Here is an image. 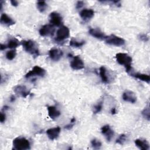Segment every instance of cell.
<instances>
[{
  "instance_id": "cell-1",
  "label": "cell",
  "mask_w": 150,
  "mask_h": 150,
  "mask_svg": "<svg viewBox=\"0 0 150 150\" xmlns=\"http://www.w3.org/2000/svg\"><path fill=\"white\" fill-rule=\"evenodd\" d=\"M23 49L33 57H38L39 55L38 45L36 42L32 40H23L22 42Z\"/></svg>"
},
{
  "instance_id": "cell-2",
  "label": "cell",
  "mask_w": 150,
  "mask_h": 150,
  "mask_svg": "<svg viewBox=\"0 0 150 150\" xmlns=\"http://www.w3.org/2000/svg\"><path fill=\"white\" fill-rule=\"evenodd\" d=\"M115 58L120 64L125 67L127 72L131 71L132 59L130 56L125 53H118L116 54Z\"/></svg>"
},
{
  "instance_id": "cell-3",
  "label": "cell",
  "mask_w": 150,
  "mask_h": 150,
  "mask_svg": "<svg viewBox=\"0 0 150 150\" xmlns=\"http://www.w3.org/2000/svg\"><path fill=\"white\" fill-rule=\"evenodd\" d=\"M13 149L16 150H27L30 149V144L24 137L15 138L12 142Z\"/></svg>"
},
{
  "instance_id": "cell-4",
  "label": "cell",
  "mask_w": 150,
  "mask_h": 150,
  "mask_svg": "<svg viewBox=\"0 0 150 150\" xmlns=\"http://www.w3.org/2000/svg\"><path fill=\"white\" fill-rule=\"evenodd\" d=\"M70 35V30L68 27L66 26H62L57 31L55 41L58 42H62L65 39H67Z\"/></svg>"
},
{
  "instance_id": "cell-5",
  "label": "cell",
  "mask_w": 150,
  "mask_h": 150,
  "mask_svg": "<svg viewBox=\"0 0 150 150\" xmlns=\"http://www.w3.org/2000/svg\"><path fill=\"white\" fill-rule=\"evenodd\" d=\"M105 42L108 45L115 46H121L125 44V40L124 39L114 35H111L106 36Z\"/></svg>"
},
{
  "instance_id": "cell-6",
  "label": "cell",
  "mask_w": 150,
  "mask_h": 150,
  "mask_svg": "<svg viewBox=\"0 0 150 150\" xmlns=\"http://www.w3.org/2000/svg\"><path fill=\"white\" fill-rule=\"evenodd\" d=\"M45 74L46 70L44 69L39 66H35L31 70H30L25 75V77L28 79L33 76L44 77Z\"/></svg>"
},
{
  "instance_id": "cell-7",
  "label": "cell",
  "mask_w": 150,
  "mask_h": 150,
  "mask_svg": "<svg viewBox=\"0 0 150 150\" xmlns=\"http://www.w3.org/2000/svg\"><path fill=\"white\" fill-rule=\"evenodd\" d=\"M55 32V28L51 24H46L42 26L39 30V33L42 36H52Z\"/></svg>"
},
{
  "instance_id": "cell-8",
  "label": "cell",
  "mask_w": 150,
  "mask_h": 150,
  "mask_svg": "<svg viewBox=\"0 0 150 150\" xmlns=\"http://www.w3.org/2000/svg\"><path fill=\"white\" fill-rule=\"evenodd\" d=\"M49 22L53 26H59L62 24V17L57 12H51L49 15Z\"/></svg>"
},
{
  "instance_id": "cell-9",
  "label": "cell",
  "mask_w": 150,
  "mask_h": 150,
  "mask_svg": "<svg viewBox=\"0 0 150 150\" xmlns=\"http://www.w3.org/2000/svg\"><path fill=\"white\" fill-rule=\"evenodd\" d=\"M70 67L74 70L83 69L84 67V64L82 59L78 56L73 57V60L70 63Z\"/></svg>"
},
{
  "instance_id": "cell-10",
  "label": "cell",
  "mask_w": 150,
  "mask_h": 150,
  "mask_svg": "<svg viewBox=\"0 0 150 150\" xmlns=\"http://www.w3.org/2000/svg\"><path fill=\"white\" fill-rule=\"evenodd\" d=\"M13 91L15 94L24 98H26L30 94V91L25 86L23 85H17L15 86L13 88Z\"/></svg>"
},
{
  "instance_id": "cell-11",
  "label": "cell",
  "mask_w": 150,
  "mask_h": 150,
  "mask_svg": "<svg viewBox=\"0 0 150 150\" xmlns=\"http://www.w3.org/2000/svg\"><path fill=\"white\" fill-rule=\"evenodd\" d=\"M101 132L105 137L106 140L108 142L111 140L114 135V131L111 129L109 125H105L103 126L101 128Z\"/></svg>"
},
{
  "instance_id": "cell-12",
  "label": "cell",
  "mask_w": 150,
  "mask_h": 150,
  "mask_svg": "<svg viewBox=\"0 0 150 150\" xmlns=\"http://www.w3.org/2000/svg\"><path fill=\"white\" fill-rule=\"evenodd\" d=\"M63 52L57 48H52L49 51V56L51 60L57 62L63 56Z\"/></svg>"
},
{
  "instance_id": "cell-13",
  "label": "cell",
  "mask_w": 150,
  "mask_h": 150,
  "mask_svg": "<svg viewBox=\"0 0 150 150\" xmlns=\"http://www.w3.org/2000/svg\"><path fill=\"white\" fill-rule=\"evenodd\" d=\"M122 99L126 102L134 104L137 101V96L133 91L126 90L122 94Z\"/></svg>"
},
{
  "instance_id": "cell-14",
  "label": "cell",
  "mask_w": 150,
  "mask_h": 150,
  "mask_svg": "<svg viewBox=\"0 0 150 150\" xmlns=\"http://www.w3.org/2000/svg\"><path fill=\"white\" fill-rule=\"evenodd\" d=\"M60 131H61L60 128L59 127H53V128H51L47 129L46 133L48 138L50 140L53 141L59 137L60 133Z\"/></svg>"
},
{
  "instance_id": "cell-15",
  "label": "cell",
  "mask_w": 150,
  "mask_h": 150,
  "mask_svg": "<svg viewBox=\"0 0 150 150\" xmlns=\"http://www.w3.org/2000/svg\"><path fill=\"white\" fill-rule=\"evenodd\" d=\"M89 34L93 37L98 39H105V35L98 28H90L89 29Z\"/></svg>"
},
{
  "instance_id": "cell-16",
  "label": "cell",
  "mask_w": 150,
  "mask_h": 150,
  "mask_svg": "<svg viewBox=\"0 0 150 150\" xmlns=\"http://www.w3.org/2000/svg\"><path fill=\"white\" fill-rule=\"evenodd\" d=\"M94 11L91 9H84L80 12V16L84 21H88L94 16Z\"/></svg>"
},
{
  "instance_id": "cell-17",
  "label": "cell",
  "mask_w": 150,
  "mask_h": 150,
  "mask_svg": "<svg viewBox=\"0 0 150 150\" xmlns=\"http://www.w3.org/2000/svg\"><path fill=\"white\" fill-rule=\"evenodd\" d=\"M0 22L2 25L6 26H10L15 23V22L6 13H2L0 18Z\"/></svg>"
},
{
  "instance_id": "cell-18",
  "label": "cell",
  "mask_w": 150,
  "mask_h": 150,
  "mask_svg": "<svg viewBox=\"0 0 150 150\" xmlns=\"http://www.w3.org/2000/svg\"><path fill=\"white\" fill-rule=\"evenodd\" d=\"M135 145L141 150H148L149 149V145L146 139H137L134 141Z\"/></svg>"
},
{
  "instance_id": "cell-19",
  "label": "cell",
  "mask_w": 150,
  "mask_h": 150,
  "mask_svg": "<svg viewBox=\"0 0 150 150\" xmlns=\"http://www.w3.org/2000/svg\"><path fill=\"white\" fill-rule=\"evenodd\" d=\"M48 115L50 118L54 120L60 115V112L57 109L55 106H48L47 107Z\"/></svg>"
},
{
  "instance_id": "cell-20",
  "label": "cell",
  "mask_w": 150,
  "mask_h": 150,
  "mask_svg": "<svg viewBox=\"0 0 150 150\" xmlns=\"http://www.w3.org/2000/svg\"><path fill=\"white\" fill-rule=\"evenodd\" d=\"M131 76L140 80L145 81L147 83H149L150 82V77L148 74L140 73H131Z\"/></svg>"
},
{
  "instance_id": "cell-21",
  "label": "cell",
  "mask_w": 150,
  "mask_h": 150,
  "mask_svg": "<svg viewBox=\"0 0 150 150\" xmlns=\"http://www.w3.org/2000/svg\"><path fill=\"white\" fill-rule=\"evenodd\" d=\"M99 73L103 83L107 84L109 83V79L107 75V70L105 67L101 66L99 69Z\"/></svg>"
},
{
  "instance_id": "cell-22",
  "label": "cell",
  "mask_w": 150,
  "mask_h": 150,
  "mask_svg": "<svg viewBox=\"0 0 150 150\" xmlns=\"http://www.w3.org/2000/svg\"><path fill=\"white\" fill-rule=\"evenodd\" d=\"M19 45V42L16 38H11L8 40V43L6 45L7 48L15 49Z\"/></svg>"
},
{
  "instance_id": "cell-23",
  "label": "cell",
  "mask_w": 150,
  "mask_h": 150,
  "mask_svg": "<svg viewBox=\"0 0 150 150\" xmlns=\"http://www.w3.org/2000/svg\"><path fill=\"white\" fill-rule=\"evenodd\" d=\"M36 6L38 11L40 12L43 13L46 10L47 8V4L45 1H38L36 3Z\"/></svg>"
},
{
  "instance_id": "cell-24",
  "label": "cell",
  "mask_w": 150,
  "mask_h": 150,
  "mask_svg": "<svg viewBox=\"0 0 150 150\" xmlns=\"http://www.w3.org/2000/svg\"><path fill=\"white\" fill-rule=\"evenodd\" d=\"M85 41L84 40H81V41H78L76 39H71L70 41L69 45L70 46L73 47H80L83 46L85 44Z\"/></svg>"
},
{
  "instance_id": "cell-25",
  "label": "cell",
  "mask_w": 150,
  "mask_h": 150,
  "mask_svg": "<svg viewBox=\"0 0 150 150\" xmlns=\"http://www.w3.org/2000/svg\"><path fill=\"white\" fill-rule=\"evenodd\" d=\"M141 114L142 116L146 119L148 121H149L150 120V110H149V106L148 104L144 108V109L142 111Z\"/></svg>"
},
{
  "instance_id": "cell-26",
  "label": "cell",
  "mask_w": 150,
  "mask_h": 150,
  "mask_svg": "<svg viewBox=\"0 0 150 150\" xmlns=\"http://www.w3.org/2000/svg\"><path fill=\"white\" fill-rule=\"evenodd\" d=\"M103 101L101 100L93 107V113L97 114L100 112L103 108Z\"/></svg>"
},
{
  "instance_id": "cell-27",
  "label": "cell",
  "mask_w": 150,
  "mask_h": 150,
  "mask_svg": "<svg viewBox=\"0 0 150 150\" xmlns=\"http://www.w3.org/2000/svg\"><path fill=\"white\" fill-rule=\"evenodd\" d=\"M16 54V50H14V49H12V50H11L8 51V52L6 53L5 57H6V58L8 60H13V59L15 57Z\"/></svg>"
},
{
  "instance_id": "cell-28",
  "label": "cell",
  "mask_w": 150,
  "mask_h": 150,
  "mask_svg": "<svg viewBox=\"0 0 150 150\" xmlns=\"http://www.w3.org/2000/svg\"><path fill=\"white\" fill-rule=\"evenodd\" d=\"M91 145L92 146V147L94 148V149H100L102 145L101 144V142L97 139H93L91 141Z\"/></svg>"
},
{
  "instance_id": "cell-29",
  "label": "cell",
  "mask_w": 150,
  "mask_h": 150,
  "mask_svg": "<svg viewBox=\"0 0 150 150\" xmlns=\"http://www.w3.org/2000/svg\"><path fill=\"white\" fill-rule=\"evenodd\" d=\"M126 139H127V136H126V135H125V134H121V135H120L118 137V138L116 139L115 142H116L117 144H118L121 145H122L125 143V142L126 141Z\"/></svg>"
},
{
  "instance_id": "cell-30",
  "label": "cell",
  "mask_w": 150,
  "mask_h": 150,
  "mask_svg": "<svg viewBox=\"0 0 150 150\" xmlns=\"http://www.w3.org/2000/svg\"><path fill=\"white\" fill-rule=\"evenodd\" d=\"M75 122H76V119H75V118H72L71 119V120H70V122L69 124L65 125V127H64L65 129H71L72 127L74 126V124H75Z\"/></svg>"
},
{
  "instance_id": "cell-31",
  "label": "cell",
  "mask_w": 150,
  "mask_h": 150,
  "mask_svg": "<svg viewBox=\"0 0 150 150\" xmlns=\"http://www.w3.org/2000/svg\"><path fill=\"white\" fill-rule=\"evenodd\" d=\"M138 38L139 39V40L143 41V42H146L149 40V38L148 36H147V35L146 34H140L138 36Z\"/></svg>"
},
{
  "instance_id": "cell-32",
  "label": "cell",
  "mask_w": 150,
  "mask_h": 150,
  "mask_svg": "<svg viewBox=\"0 0 150 150\" xmlns=\"http://www.w3.org/2000/svg\"><path fill=\"white\" fill-rule=\"evenodd\" d=\"M6 120V115L5 113H4V112H1V115H0V121L1 123H3Z\"/></svg>"
},
{
  "instance_id": "cell-33",
  "label": "cell",
  "mask_w": 150,
  "mask_h": 150,
  "mask_svg": "<svg viewBox=\"0 0 150 150\" xmlns=\"http://www.w3.org/2000/svg\"><path fill=\"white\" fill-rule=\"evenodd\" d=\"M84 2L82 1H79L77 2L76 5V7L77 9H80L83 5H84Z\"/></svg>"
},
{
  "instance_id": "cell-34",
  "label": "cell",
  "mask_w": 150,
  "mask_h": 150,
  "mask_svg": "<svg viewBox=\"0 0 150 150\" xmlns=\"http://www.w3.org/2000/svg\"><path fill=\"white\" fill-rule=\"evenodd\" d=\"M11 3L12 6H17L18 5V2L16 0H11Z\"/></svg>"
},
{
  "instance_id": "cell-35",
  "label": "cell",
  "mask_w": 150,
  "mask_h": 150,
  "mask_svg": "<svg viewBox=\"0 0 150 150\" xmlns=\"http://www.w3.org/2000/svg\"><path fill=\"white\" fill-rule=\"evenodd\" d=\"M6 48H7V47H6V45H5V44H2V43H1V44L0 49H1V50H5V49H6Z\"/></svg>"
},
{
  "instance_id": "cell-36",
  "label": "cell",
  "mask_w": 150,
  "mask_h": 150,
  "mask_svg": "<svg viewBox=\"0 0 150 150\" xmlns=\"http://www.w3.org/2000/svg\"><path fill=\"white\" fill-rule=\"evenodd\" d=\"M116 112H117V111H116V108H115V107H113V108H112L111 110V114L114 115V114H116Z\"/></svg>"
},
{
  "instance_id": "cell-37",
  "label": "cell",
  "mask_w": 150,
  "mask_h": 150,
  "mask_svg": "<svg viewBox=\"0 0 150 150\" xmlns=\"http://www.w3.org/2000/svg\"><path fill=\"white\" fill-rule=\"evenodd\" d=\"M15 97L14 96H12L11 97H10V101L11 102H13L15 101Z\"/></svg>"
}]
</instances>
